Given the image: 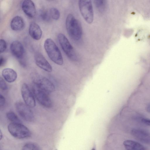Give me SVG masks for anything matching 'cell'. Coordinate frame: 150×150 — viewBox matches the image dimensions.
<instances>
[{
	"mask_svg": "<svg viewBox=\"0 0 150 150\" xmlns=\"http://www.w3.org/2000/svg\"><path fill=\"white\" fill-rule=\"evenodd\" d=\"M123 144L126 150H147L141 144L132 140H126L124 141Z\"/></svg>",
	"mask_w": 150,
	"mask_h": 150,
	"instance_id": "cell-15",
	"label": "cell"
},
{
	"mask_svg": "<svg viewBox=\"0 0 150 150\" xmlns=\"http://www.w3.org/2000/svg\"><path fill=\"white\" fill-rule=\"evenodd\" d=\"M15 107L19 115L26 121L31 122L34 119V116L30 107L25 104L18 102L16 103Z\"/></svg>",
	"mask_w": 150,
	"mask_h": 150,
	"instance_id": "cell-8",
	"label": "cell"
},
{
	"mask_svg": "<svg viewBox=\"0 0 150 150\" xmlns=\"http://www.w3.org/2000/svg\"><path fill=\"white\" fill-rule=\"evenodd\" d=\"M29 32L31 37L35 40H38L41 38L42 30L40 26L35 22H32L30 24Z\"/></svg>",
	"mask_w": 150,
	"mask_h": 150,
	"instance_id": "cell-14",
	"label": "cell"
},
{
	"mask_svg": "<svg viewBox=\"0 0 150 150\" xmlns=\"http://www.w3.org/2000/svg\"><path fill=\"white\" fill-rule=\"evenodd\" d=\"M8 129L11 135L18 139L27 138L31 135L28 129L21 123L12 122L8 125Z\"/></svg>",
	"mask_w": 150,
	"mask_h": 150,
	"instance_id": "cell-4",
	"label": "cell"
},
{
	"mask_svg": "<svg viewBox=\"0 0 150 150\" xmlns=\"http://www.w3.org/2000/svg\"><path fill=\"white\" fill-rule=\"evenodd\" d=\"M7 45L5 41L1 39L0 41V52L1 53L4 52L6 49Z\"/></svg>",
	"mask_w": 150,
	"mask_h": 150,
	"instance_id": "cell-23",
	"label": "cell"
},
{
	"mask_svg": "<svg viewBox=\"0 0 150 150\" xmlns=\"http://www.w3.org/2000/svg\"><path fill=\"white\" fill-rule=\"evenodd\" d=\"M10 49L12 54L17 58H22L24 53V49L22 43L19 41L16 40L11 44Z\"/></svg>",
	"mask_w": 150,
	"mask_h": 150,
	"instance_id": "cell-12",
	"label": "cell"
},
{
	"mask_svg": "<svg viewBox=\"0 0 150 150\" xmlns=\"http://www.w3.org/2000/svg\"><path fill=\"white\" fill-rule=\"evenodd\" d=\"M78 5L80 12L85 21L88 24L93 22L94 13L91 0H79Z\"/></svg>",
	"mask_w": 150,
	"mask_h": 150,
	"instance_id": "cell-5",
	"label": "cell"
},
{
	"mask_svg": "<svg viewBox=\"0 0 150 150\" xmlns=\"http://www.w3.org/2000/svg\"><path fill=\"white\" fill-rule=\"evenodd\" d=\"M94 2L96 8L100 12H103L105 8L106 1L94 0Z\"/></svg>",
	"mask_w": 150,
	"mask_h": 150,
	"instance_id": "cell-19",
	"label": "cell"
},
{
	"mask_svg": "<svg viewBox=\"0 0 150 150\" xmlns=\"http://www.w3.org/2000/svg\"><path fill=\"white\" fill-rule=\"evenodd\" d=\"M21 150H40L39 148L35 144L29 143L25 144Z\"/></svg>",
	"mask_w": 150,
	"mask_h": 150,
	"instance_id": "cell-22",
	"label": "cell"
},
{
	"mask_svg": "<svg viewBox=\"0 0 150 150\" xmlns=\"http://www.w3.org/2000/svg\"><path fill=\"white\" fill-rule=\"evenodd\" d=\"M7 118L12 123H21L20 120L16 115L13 112L10 111L8 112L6 114Z\"/></svg>",
	"mask_w": 150,
	"mask_h": 150,
	"instance_id": "cell-18",
	"label": "cell"
},
{
	"mask_svg": "<svg viewBox=\"0 0 150 150\" xmlns=\"http://www.w3.org/2000/svg\"><path fill=\"white\" fill-rule=\"evenodd\" d=\"M133 136L139 141L147 144H150V132L141 129L136 128L131 130Z\"/></svg>",
	"mask_w": 150,
	"mask_h": 150,
	"instance_id": "cell-10",
	"label": "cell"
},
{
	"mask_svg": "<svg viewBox=\"0 0 150 150\" xmlns=\"http://www.w3.org/2000/svg\"><path fill=\"white\" fill-rule=\"evenodd\" d=\"M66 27L70 37L73 40H79L82 36V28L80 22L71 14L67 16L66 20Z\"/></svg>",
	"mask_w": 150,
	"mask_h": 150,
	"instance_id": "cell-1",
	"label": "cell"
},
{
	"mask_svg": "<svg viewBox=\"0 0 150 150\" xmlns=\"http://www.w3.org/2000/svg\"><path fill=\"white\" fill-rule=\"evenodd\" d=\"M2 74L5 80L9 83L14 82L17 77L16 72L11 68H6L4 69L2 71Z\"/></svg>",
	"mask_w": 150,
	"mask_h": 150,
	"instance_id": "cell-16",
	"label": "cell"
},
{
	"mask_svg": "<svg viewBox=\"0 0 150 150\" xmlns=\"http://www.w3.org/2000/svg\"><path fill=\"white\" fill-rule=\"evenodd\" d=\"M22 8L24 12L30 18L34 17L36 14V9L33 2L30 0H25L23 2Z\"/></svg>",
	"mask_w": 150,
	"mask_h": 150,
	"instance_id": "cell-13",
	"label": "cell"
},
{
	"mask_svg": "<svg viewBox=\"0 0 150 150\" xmlns=\"http://www.w3.org/2000/svg\"><path fill=\"white\" fill-rule=\"evenodd\" d=\"M0 87L1 89L3 90H6L8 89V86L6 82L3 78H0Z\"/></svg>",
	"mask_w": 150,
	"mask_h": 150,
	"instance_id": "cell-24",
	"label": "cell"
},
{
	"mask_svg": "<svg viewBox=\"0 0 150 150\" xmlns=\"http://www.w3.org/2000/svg\"><path fill=\"white\" fill-rule=\"evenodd\" d=\"M95 147H93L91 149V150H96Z\"/></svg>",
	"mask_w": 150,
	"mask_h": 150,
	"instance_id": "cell-29",
	"label": "cell"
},
{
	"mask_svg": "<svg viewBox=\"0 0 150 150\" xmlns=\"http://www.w3.org/2000/svg\"><path fill=\"white\" fill-rule=\"evenodd\" d=\"M5 62V60L4 58L1 56H0V66L1 67L3 66Z\"/></svg>",
	"mask_w": 150,
	"mask_h": 150,
	"instance_id": "cell-27",
	"label": "cell"
},
{
	"mask_svg": "<svg viewBox=\"0 0 150 150\" xmlns=\"http://www.w3.org/2000/svg\"><path fill=\"white\" fill-rule=\"evenodd\" d=\"M5 103V99L4 97L1 94L0 95V105L1 106L4 105Z\"/></svg>",
	"mask_w": 150,
	"mask_h": 150,
	"instance_id": "cell-26",
	"label": "cell"
},
{
	"mask_svg": "<svg viewBox=\"0 0 150 150\" xmlns=\"http://www.w3.org/2000/svg\"><path fill=\"white\" fill-rule=\"evenodd\" d=\"M146 110L150 113V103L147 105L146 108Z\"/></svg>",
	"mask_w": 150,
	"mask_h": 150,
	"instance_id": "cell-28",
	"label": "cell"
},
{
	"mask_svg": "<svg viewBox=\"0 0 150 150\" xmlns=\"http://www.w3.org/2000/svg\"><path fill=\"white\" fill-rule=\"evenodd\" d=\"M141 121L143 123L150 126V119L147 118H143L142 119Z\"/></svg>",
	"mask_w": 150,
	"mask_h": 150,
	"instance_id": "cell-25",
	"label": "cell"
},
{
	"mask_svg": "<svg viewBox=\"0 0 150 150\" xmlns=\"http://www.w3.org/2000/svg\"><path fill=\"white\" fill-rule=\"evenodd\" d=\"M33 91L34 96L41 105L47 108L51 107L52 101L46 92L34 84L33 87Z\"/></svg>",
	"mask_w": 150,
	"mask_h": 150,
	"instance_id": "cell-7",
	"label": "cell"
},
{
	"mask_svg": "<svg viewBox=\"0 0 150 150\" xmlns=\"http://www.w3.org/2000/svg\"><path fill=\"white\" fill-rule=\"evenodd\" d=\"M21 92L25 104L30 108L35 107L36 103L34 96L26 84L24 83L23 84Z\"/></svg>",
	"mask_w": 150,
	"mask_h": 150,
	"instance_id": "cell-9",
	"label": "cell"
},
{
	"mask_svg": "<svg viewBox=\"0 0 150 150\" xmlns=\"http://www.w3.org/2000/svg\"><path fill=\"white\" fill-rule=\"evenodd\" d=\"M44 47L49 57L52 61L58 65L63 64V60L61 53L52 39H46L44 42Z\"/></svg>",
	"mask_w": 150,
	"mask_h": 150,
	"instance_id": "cell-2",
	"label": "cell"
},
{
	"mask_svg": "<svg viewBox=\"0 0 150 150\" xmlns=\"http://www.w3.org/2000/svg\"><path fill=\"white\" fill-rule=\"evenodd\" d=\"M50 14L52 18L55 20H58L60 16V13L59 10L56 8H51L50 10Z\"/></svg>",
	"mask_w": 150,
	"mask_h": 150,
	"instance_id": "cell-21",
	"label": "cell"
},
{
	"mask_svg": "<svg viewBox=\"0 0 150 150\" xmlns=\"http://www.w3.org/2000/svg\"><path fill=\"white\" fill-rule=\"evenodd\" d=\"M31 78L34 85L46 93H51L55 89L53 84L48 79L37 73H33Z\"/></svg>",
	"mask_w": 150,
	"mask_h": 150,
	"instance_id": "cell-3",
	"label": "cell"
},
{
	"mask_svg": "<svg viewBox=\"0 0 150 150\" xmlns=\"http://www.w3.org/2000/svg\"><path fill=\"white\" fill-rule=\"evenodd\" d=\"M39 16L41 19L45 21H48L50 19V15L47 11L45 9H41L39 12Z\"/></svg>",
	"mask_w": 150,
	"mask_h": 150,
	"instance_id": "cell-20",
	"label": "cell"
},
{
	"mask_svg": "<svg viewBox=\"0 0 150 150\" xmlns=\"http://www.w3.org/2000/svg\"><path fill=\"white\" fill-rule=\"evenodd\" d=\"M24 25V23L23 18L19 16H16L13 18L10 23L11 28L14 31L21 30Z\"/></svg>",
	"mask_w": 150,
	"mask_h": 150,
	"instance_id": "cell-17",
	"label": "cell"
},
{
	"mask_svg": "<svg viewBox=\"0 0 150 150\" xmlns=\"http://www.w3.org/2000/svg\"><path fill=\"white\" fill-rule=\"evenodd\" d=\"M34 60L35 64L39 67L47 72L52 71V67L42 54L40 53H36Z\"/></svg>",
	"mask_w": 150,
	"mask_h": 150,
	"instance_id": "cell-11",
	"label": "cell"
},
{
	"mask_svg": "<svg viewBox=\"0 0 150 150\" xmlns=\"http://www.w3.org/2000/svg\"><path fill=\"white\" fill-rule=\"evenodd\" d=\"M57 38L62 49L67 57L73 61H76L77 58L76 54L67 37L62 33H60Z\"/></svg>",
	"mask_w": 150,
	"mask_h": 150,
	"instance_id": "cell-6",
	"label": "cell"
}]
</instances>
